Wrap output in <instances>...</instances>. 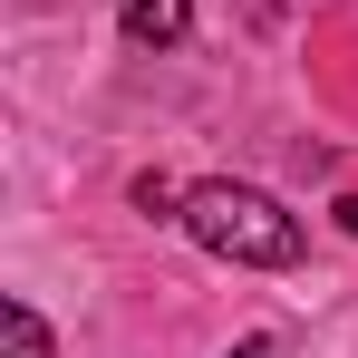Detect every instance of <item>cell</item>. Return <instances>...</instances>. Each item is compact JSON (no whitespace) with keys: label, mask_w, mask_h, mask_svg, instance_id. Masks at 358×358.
Instances as JSON below:
<instances>
[{"label":"cell","mask_w":358,"mask_h":358,"mask_svg":"<svg viewBox=\"0 0 358 358\" xmlns=\"http://www.w3.org/2000/svg\"><path fill=\"white\" fill-rule=\"evenodd\" d=\"M184 233L213 262H252V271L300 262V213H281L262 184H194L184 194Z\"/></svg>","instance_id":"6da1fadb"},{"label":"cell","mask_w":358,"mask_h":358,"mask_svg":"<svg viewBox=\"0 0 358 358\" xmlns=\"http://www.w3.org/2000/svg\"><path fill=\"white\" fill-rule=\"evenodd\" d=\"M107 10H117V29L136 49H175L184 29H194V0H107Z\"/></svg>","instance_id":"7a4b0ae2"},{"label":"cell","mask_w":358,"mask_h":358,"mask_svg":"<svg viewBox=\"0 0 358 358\" xmlns=\"http://www.w3.org/2000/svg\"><path fill=\"white\" fill-rule=\"evenodd\" d=\"M0 339H10V358H49V320L29 300H0Z\"/></svg>","instance_id":"3957f363"},{"label":"cell","mask_w":358,"mask_h":358,"mask_svg":"<svg viewBox=\"0 0 358 358\" xmlns=\"http://www.w3.org/2000/svg\"><path fill=\"white\" fill-rule=\"evenodd\" d=\"M136 213H155V223H184V184H165V175H136Z\"/></svg>","instance_id":"277c9868"},{"label":"cell","mask_w":358,"mask_h":358,"mask_svg":"<svg viewBox=\"0 0 358 358\" xmlns=\"http://www.w3.org/2000/svg\"><path fill=\"white\" fill-rule=\"evenodd\" d=\"M233 358H291L281 339H233Z\"/></svg>","instance_id":"5b68a950"},{"label":"cell","mask_w":358,"mask_h":358,"mask_svg":"<svg viewBox=\"0 0 358 358\" xmlns=\"http://www.w3.org/2000/svg\"><path fill=\"white\" fill-rule=\"evenodd\" d=\"M329 213H339V233H358V194H339V203H329Z\"/></svg>","instance_id":"8992f818"}]
</instances>
